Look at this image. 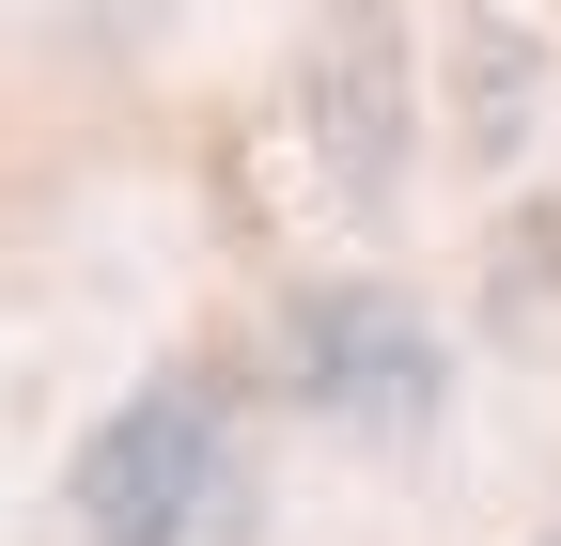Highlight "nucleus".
I'll return each mask as SVG.
<instances>
[{
    "instance_id": "7ed1b4c3",
    "label": "nucleus",
    "mask_w": 561,
    "mask_h": 546,
    "mask_svg": "<svg viewBox=\"0 0 561 546\" xmlns=\"http://www.w3.org/2000/svg\"><path fill=\"white\" fill-rule=\"evenodd\" d=\"M312 141H328L343 203H390V172H405V47H390V16H359V0H343L328 47H312Z\"/></svg>"
},
{
    "instance_id": "f257e3e1",
    "label": "nucleus",
    "mask_w": 561,
    "mask_h": 546,
    "mask_svg": "<svg viewBox=\"0 0 561 546\" xmlns=\"http://www.w3.org/2000/svg\"><path fill=\"white\" fill-rule=\"evenodd\" d=\"M234 406L219 375H140L110 422L79 437V468H62V515H79V546H219L234 531Z\"/></svg>"
},
{
    "instance_id": "f03ea898",
    "label": "nucleus",
    "mask_w": 561,
    "mask_h": 546,
    "mask_svg": "<svg viewBox=\"0 0 561 546\" xmlns=\"http://www.w3.org/2000/svg\"><path fill=\"white\" fill-rule=\"evenodd\" d=\"M280 390L312 422H343V437H421L453 360L390 282H312V297H280Z\"/></svg>"
}]
</instances>
